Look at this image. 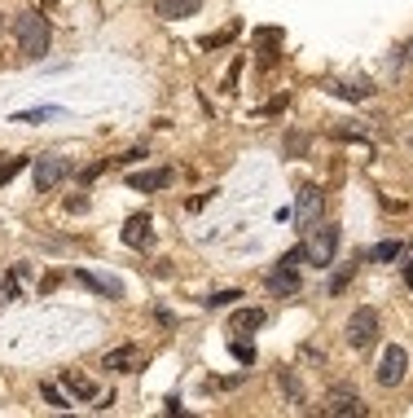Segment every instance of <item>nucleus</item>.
<instances>
[{"instance_id":"1","label":"nucleus","mask_w":413,"mask_h":418,"mask_svg":"<svg viewBox=\"0 0 413 418\" xmlns=\"http://www.w3.org/2000/svg\"><path fill=\"white\" fill-rule=\"evenodd\" d=\"M14 31H18V53H22V58H44V53H48V40H53V31H48V18H44V14H36V9L22 14Z\"/></svg>"},{"instance_id":"19","label":"nucleus","mask_w":413,"mask_h":418,"mask_svg":"<svg viewBox=\"0 0 413 418\" xmlns=\"http://www.w3.org/2000/svg\"><path fill=\"white\" fill-rule=\"evenodd\" d=\"M22 168H27V159H22V154H18V159H9V163H0V190H5L9 180L22 172Z\"/></svg>"},{"instance_id":"23","label":"nucleus","mask_w":413,"mask_h":418,"mask_svg":"<svg viewBox=\"0 0 413 418\" xmlns=\"http://www.w3.org/2000/svg\"><path fill=\"white\" fill-rule=\"evenodd\" d=\"M396 255H400V243H392V238L374 247V260H382V265H387V260H396Z\"/></svg>"},{"instance_id":"3","label":"nucleus","mask_w":413,"mask_h":418,"mask_svg":"<svg viewBox=\"0 0 413 418\" xmlns=\"http://www.w3.org/2000/svg\"><path fill=\"white\" fill-rule=\"evenodd\" d=\"M404 374H409V352H404L400 344H387V352L378 357L374 379H378L382 387H400V383H404Z\"/></svg>"},{"instance_id":"18","label":"nucleus","mask_w":413,"mask_h":418,"mask_svg":"<svg viewBox=\"0 0 413 418\" xmlns=\"http://www.w3.org/2000/svg\"><path fill=\"white\" fill-rule=\"evenodd\" d=\"M234 300H246V295H242V291H211L202 304H206V308H229Z\"/></svg>"},{"instance_id":"2","label":"nucleus","mask_w":413,"mask_h":418,"mask_svg":"<svg viewBox=\"0 0 413 418\" xmlns=\"http://www.w3.org/2000/svg\"><path fill=\"white\" fill-rule=\"evenodd\" d=\"M334 251H339V225H313V229H308L303 255L313 260L317 269H330L334 265Z\"/></svg>"},{"instance_id":"7","label":"nucleus","mask_w":413,"mask_h":418,"mask_svg":"<svg viewBox=\"0 0 413 418\" xmlns=\"http://www.w3.org/2000/svg\"><path fill=\"white\" fill-rule=\"evenodd\" d=\"M325 414L330 418H360V414H370V409H365V401L356 397V387H330Z\"/></svg>"},{"instance_id":"24","label":"nucleus","mask_w":413,"mask_h":418,"mask_svg":"<svg viewBox=\"0 0 413 418\" xmlns=\"http://www.w3.org/2000/svg\"><path fill=\"white\" fill-rule=\"evenodd\" d=\"M334 93H339V97H352V101L370 97V88H365V84H334Z\"/></svg>"},{"instance_id":"6","label":"nucleus","mask_w":413,"mask_h":418,"mask_svg":"<svg viewBox=\"0 0 413 418\" xmlns=\"http://www.w3.org/2000/svg\"><path fill=\"white\" fill-rule=\"evenodd\" d=\"M66 176H70V159H58V154H44V159H36V172H31V180H36V194L58 190Z\"/></svg>"},{"instance_id":"25","label":"nucleus","mask_w":413,"mask_h":418,"mask_svg":"<svg viewBox=\"0 0 413 418\" xmlns=\"http://www.w3.org/2000/svg\"><path fill=\"white\" fill-rule=\"evenodd\" d=\"M40 397H44L48 405H53V409H66V397H62V392H58L53 383H44V387H40Z\"/></svg>"},{"instance_id":"11","label":"nucleus","mask_w":413,"mask_h":418,"mask_svg":"<svg viewBox=\"0 0 413 418\" xmlns=\"http://www.w3.org/2000/svg\"><path fill=\"white\" fill-rule=\"evenodd\" d=\"M127 185L141 190V194H159L172 185V168H145V172H132L127 176Z\"/></svg>"},{"instance_id":"10","label":"nucleus","mask_w":413,"mask_h":418,"mask_svg":"<svg viewBox=\"0 0 413 418\" xmlns=\"http://www.w3.org/2000/svg\"><path fill=\"white\" fill-rule=\"evenodd\" d=\"M321 207H325V194L317 190V185H308L303 194H299V212H295V220H299V229L308 233L317 225V216H321Z\"/></svg>"},{"instance_id":"22","label":"nucleus","mask_w":413,"mask_h":418,"mask_svg":"<svg viewBox=\"0 0 413 418\" xmlns=\"http://www.w3.org/2000/svg\"><path fill=\"white\" fill-rule=\"evenodd\" d=\"M229 352H234L242 365H255V348H251V344H242V339H234V344H229Z\"/></svg>"},{"instance_id":"16","label":"nucleus","mask_w":413,"mask_h":418,"mask_svg":"<svg viewBox=\"0 0 413 418\" xmlns=\"http://www.w3.org/2000/svg\"><path fill=\"white\" fill-rule=\"evenodd\" d=\"M58 115H62L58 106H36V111H18L14 123H44V119H58Z\"/></svg>"},{"instance_id":"29","label":"nucleus","mask_w":413,"mask_h":418,"mask_svg":"<svg viewBox=\"0 0 413 418\" xmlns=\"http://www.w3.org/2000/svg\"><path fill=\"white\" fill-rule=\"evenodd\" d=\"M404 53H409V62H413V44H409V49H404Z\"/></svg>"},{"instance_id":"21","label":"nucleus","mask_w":413,"mask_h":418,"mask_svg":"<svg viewBox=\"0 0 413 418\" xmlns=\"http://www.w3.org/2000/svg\"><path fill=\"white\" fill-rule=\"evenodd\" d=\"M352 273H356V265H343L339 273H334V277H330V295H339V291H343V286L352 282Z\"/></svg>"},{"instance_id":"28","label":"nucleus","mask_w":413,"mask_h":418,"mask_svg":"<svg viewBox=\"0 0 413 418\" xmlns=\"http://www.w3.org/2000/svg\"><path fill=\"white\" fill-rule=\"evenodd\" d=\"M404 282H409V286H413V255H409V260H404Z\"/></svg>"},{"instance_id":"9","label":"nucleus","mask_w":413,"mask_h":418,"mask_svg":"<svg viewBox=\"0 0 413 418\" xmlns=\"http://www.w3.org/2000/svg\"><path fill=\"white\" fill-rule=\"evenodd\" d=\"M154 220L145 216V212H137V216H127V225H123V243L132 247V251H145V247H154V229H150Z\"/></svg>"},{"instance_id":"20","label":"nucleus","mask_w":413,"mask_h":418,"mask_svg":"<svg viewBox=\"0 0 413 418\" xmlns=\"http://www.w3.org/2000/svg\"><path fill=\"white\" fill-rule=\"evenodd\" d=\"M277 383L286 387V397H291V401H303V387H299V379H295L291 370H281V374H277Z\"/></svg>"},{"instance_id":"5","label":"nucleus","mask_w":413,"mask_h":418,"mask_svg":"<svg viewBox=\"0 0 413 418\" xmlns=\"http://www.w3.org/2000/svg\"><path fill=\"white\" fill-rule=\"evenodd\" d=\"M299 260H303V247H295V251L281 255V265L268 273V291L273 295H299V273H295Z\"/></svg>"},{"instance_id":"27","label":"nucleus","mask_w":413,"mask_h":418,"mask_svg":"<svg viewBox=\"0 0 413 418\" xmlns=\"http://www.w3.org/2000/svg\"><path fill=\"white\" fill-rule=\"evenodd\" d=\"M101 172H106V163H93V168L80 172V180H93V176H101Z\"/></svg>"},{"instance_id":"14","label":"nucleus","mask_w":413,"mask_h":418,"mask_svg":"<svg viewBox=\"0 0 413 418\" xmlns=\"http://www.w3.org/2000/svg\"><path fill=\"white\" fill-rule=\"evenodd\" d=\"M62 383H66V387H70L80 401H97V383H93V379H84V374H70V370H66V374H62Z\"/></svg>"},{"instance_id":"26","label":"nucleus","mask_w":413,"mask_h":418,"mask_svg":"<svg viewBox=\"0 0 413 418\" xmlns=\"http://www.w3.org/2000/svg\"><path fill=\"white\" fill-rule=\"evenodd\" d=\"M66 212H75V216H84V212H88V198H84V194H75V198H66Z\"/></svg>"},{"instance_id":"12","label":"nucleus","mask_w":413,"mask_h":418,"mask_svg":"<svg viewBox=\"0 0 413 418\" xmlns=\"http://www.w3.org/2000/svg\"><path fill=\"white\" fill-rule=\"evenodd\" d=\"M202 9V0H154V14L163 22H180V18H194Z\"/></svg>"},{"instance_id":"13","label":"nucleus","mask_w":413,"mask_h":418,"mask_svg":"<svg viewBox=\"0 0 413 418\" xmlns=\"http://www.w3.org/2000/svg\"><path fill=\"white\" fill-rule=\"evenodd\" d=\"M75 277H80V282L88 286V291H97V295H110V300H119V295H123V286H119V282H110V277H97V273H88V269H80Z\"/></svg>"},{"instance_id":"8","label":"nucleus","mask_w":413,"mask_h":418,"mask_svg":"<svg viewBox=\"0 0 413 418\" xmlns=\"http://www.w3.org/2000/svg\"><path fill=\"white\" fill-rule=\"evenodd\" d=\"M101 365H106V370H119V374H132V370L145 365V352H141V344H119V348H110L106 357H101Z\"/></svg>"},{"instance_id":"17","label":"nucleus","mask_w":413,"mask_h":418,"mask_svg":"<svg viewBox=\"0 0 413 418\" xmlns=\"http://www.w3.org/2000/svg\"><path fill=\"white\" fill-rule=\"evenodd\" d=\"M238 31H242V27H238V22H229V27H224V31H216V36H206V40H202V49H224V44H229V40H234Z\"/></svg>"},{"instance_id":"15","label":"nucleus","mask_w":413,"mask_h":418,"mask_svg":"<svg viewBox=\"0 0 413 418\" xmlns=\"http://www.w3.org/2000/svg\"><path fill=\"white\" fill-rule=\"evenodd\" d=\"M234 330H260L264 326V308H242V312H234V322H229Z\"/></svg>"},{"instance_id":"4","label":"nucleus","mask_w":413,"mask_h":418,"mask_svg":"<svg viewBox=\"0 0 413 418\" xmlns=\"http://www.w3.org/2000/svg\"><path fill=\"white\" fill-rule=\"evenodd\" d=\"M374 335H378V308H356L352 317H347V348H370L374 344Z\"/></svg>"}]
</instances>
